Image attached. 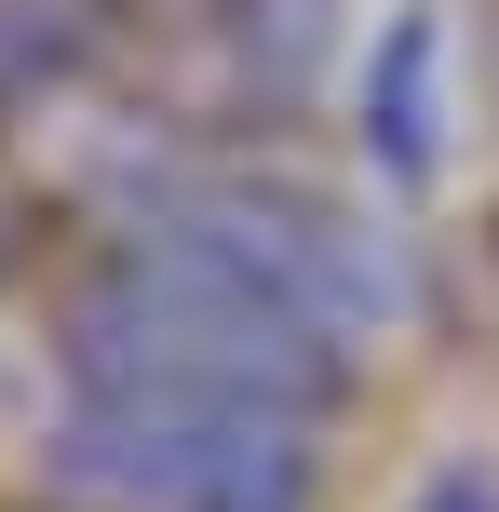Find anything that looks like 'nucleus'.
I'll return each mask as SVG.
<instances>
[{"label": "nucleus", "instance_id": "nucleus-1", "mask_svg": "<svg viewBox=\"0 0 499 512\" xmlns=\"http://www.w3.org/2000/svg\"><path fill=\"white\" fill-rule=\"evenodd\" d=\"M54 391H162V405H284L324 418L351 391V324L284 270L189 216L135 203L54 297Z\"/></svg>", "mask_w": 499, "mask_h": 512}, {"label": "nucleus", "instance_id": "nucleus-2", "mask_svg": "<svg viewBox=\"0 0 499 512\" xmlns=\"http://www.w3.org/2000/svg\"><path fill=\"white\" fill-rule=\"evenodd\" d=\"M54 499H95V512H311L324 499V418L68 391L54 405Z\"/></svg>", "mask_w": 499, "mask_h": 512}, {"label": "nucleus", "instance_id": "nucleus-3", "mask_svg": "<svg viewBox=\"0 0 499 512\" xmlns=\"http://www.w3.org/2000/svg\"><path fill=\"white\" fill-rule=\"evenodd\" d=\"M432 149H446V14L405 0V14L365 41V162L392 189H419Z\"/></svg>", "mask_w": 499, "mask_h": 512}, {"label": "nucleus", "instance_id": "nucleus-4", "mask_svg": "<svg viewBox=\"0 0 499 512\" xmlns=\"http://www.w3.org/2000/svg\"><path fill=\"white\" fill-rule=\"evenodd\" d=\"M419 512H499V472H432Z\"/></svg>", "mask_w": 499, "mask_h": 512}, {"label": "nucleus", "instance_id": "nucleus-5", "mask_svg": "<svg viewBox=\"0 0 499 512\" xmlns=\"http://www.w3.org/2000/svg\"><path fill=\"white\" fill-rule=\"evenodd\" d=\"M486 68H499V14H486Z\"/></svg>", "mask_w": 499, "mask_h": 512}]
</instances>
